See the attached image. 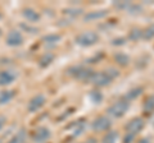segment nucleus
Listing matches in <instances>:
<instances>
[{"label":"nucleus","mask_w":154,"mask_h":143,"mask_svg":"<svg viewBox=\"0 0 154 143\" xmlns=\"http://www.w3.org/2000/svg\"><path fill=\"white\" fill-rule=\"evenodd\" d=\"M143 92V87H136V88H132L130 89V91L126 93V96H123L127 100V101H132V100H135L136 97H139Z\"/></svg>","instance_id":"obj_22"},{"label":"nucleus","mask_w":154,"mask_h":143,"mask_svg":"<svg viewBox=\"0 0 154 143\" xmlns=\"http://www.w3.org/2000/svg\"><path fill=\"white\" fill-rule=\"evenodd\" d=\"M17 79V73L11 69L0 70V87H7Z\"/></svg>","instance_id":"obj_9"},{"label":"nucleus","mask_w":154,"mask_h":143,"mask_svg":"<svg viewBox=\"0 0 154 143\" xmlns=\"http://www.w3.org/2000/svg\"><path fill=\"white\" fill-rule=\"evenodd\" d=\"M125 39H116L112 41V45H125Z\"/></svg>","instance_id":"obj_30"},{"label":"nucleus","mask_w":154,"mask_h":143,"mask_svg":"<svg viewBox=\"0 0 154 143\" xmlns=\"http://www.w3.org/2000/svg\"><path fill=\"white\" fill-rule=\"evenodd\" d=\"M135 141H136V137H134V136H131V134H126V133H125L123 139H122L123 143H134Z\"/></svg>","instance_id":"obj_26"},{"label":"nucleus","mask_w":154,"mask_h":143,"mask_svg":"<svg viewBox=\"0 0 154 143\" xmlns=\"http://www.w3.org/2000/svg\"><path fill=\"white\" fill-rule=\"evenodd\" d=\"M66 73L75 79L88 82L89 78L91 77V74L94 73V70L91 68H88L86 65H72L66 70Z\"/></svg>","instance_id":"obj_1"},{"label":"nucleus","mask_w":154,"mask_h":143,"mask_svg":"<svg viewBox=\"0 0 154 143\" xmlns=\"http://www.w3.org/2000/svg\"><path fill=\"white\" fill-rule=\"evenodd\" d=\"M23 41H25V39H23V35H22V32L19 30H12V31H9L7 33L5 44L8 46L18 47V46L23 45Z\"/></svg>","instance_id":"obj_8"},{"label":"nucleus","mask_w":154,"mask_h":143,"mask_svg":"<svg viewBox=\"0 0 154 143\" xmlns=\"http://www.w3.org/2000/svg\"><path fill=\"white\" fill-rule=\"evenodd\" d=\"M27 138V132L26 129H19L17 133H14L12 138L7 143H25Z\"/></svg>","instance_id":"obj_16"},{"label":"nucleus","mask_w":154,"mask_h":143,"mask_svg":"<svg viewBox=\"0 0 154 143\" xmlns=\"http://www.w3.org/2000/svg\"><path fill=\"white\" fill-rule=\"evenodd\" d=\"M21 27H22V28H25V30H26L28 33H37V28L30 27L28 25H23V23H22V25H21Z\"/></svg>","instance_id":"obj_27"},{"label":"nucleus","mask_w":154,"mask_h":143,"mask_svg":"<svg viewBox=\"0 0 154 143\" xmlns=\"http://www.w3.org/2000/svg\"><path fill=\"white\" fill-rule=\"evenodd\" d=\"M22 16L26 18V21H28L30 23H36L40 21V13H38L36 9H33V8H25L22 10Z\"/></svg>","instance_id":"obj_13"},{"label":"nucleus","mask_w":154,"mask_h":143,"mask_svg":"<svg viewBox=\"0 0 154 143\" xmlns=\"http://www.w3.org/2000/svg\"><path fill=\"white\" fill-rule=\"evenodd\" d=\"M90 100L93 101L94 104H100L103 101V95L100 91H98V89H94V91H91L90 95H89Z\"/></svg>","instance_id":"obj_24"},{"label":"nucleus","mask_w":154,"mask_h":143,"mask_svg":"<svg viewBox=\"0 0 154 143\" xmlns=\"http://www.w3.org/2000/svg\"><path fill=\"white\" fill-rule=\"evenodd\" d=\"M140 39H143V30L141 28H132V30L128 32V40L137 41Z\"/></svg>","instance_id":"obj_23"},{"label":"nucleus","mask_w":154,"mask_h":143,"mask_svg":"<svg viewBox=\"0 0 154 143\" xmlns=\"http://www.w3.org/2000/svg\"><path fill=\"white\" fill-rule=\"evenodd\" d=\"M143 110L145 114H152L154 111V93L145 98L144 105H143Z\"/></svg>","instance_id":"obj_19"},{"label":"nucleus","mask_w":154,"mask_h":143,"mask_svg":"<svg viewBox=\"0 0 154 143\" xmlns=\"http://www.w3.org/2000/svg\"><path fill=\"white\" fill-rule=\"evenodd\" d=\"M2 18H3V14H2V13H0V19H2Z\"/></svg>","instance_id":"obj_31"},{"label":"nucleus","mask_w":154,"mask_h":143,"mask_svg":"<svg viewBox=\"0 0 154 143\" xmlns=\"http://www.w3.org/2000/svg\"><path fill=\"white\" fill-rule=\"evenodd\" d=\"M114 5L118 9L125 10L126 13H130V14H137V13H140L143 9L141 5L131 3V1H118V3H114Z\"/></svg>","instance_id":"obj_10"},{"label":"nucleus","mask_w":154,"mask_h":143,"mask_svg":"<svg viewBox=\"0 0 154 143\" xmlns=\"http://www.w3.org/2000/svg\"><path fill=\"white\" fill-rule=\"evenodd\" d=\"M89 83H91L93 86H95L96 88H102V87H107L110 83L113 82V78L109 75V73L107 70L104 72H94L91 74V77L88 80Z\"/></svg>","instance_id":"obj_4"},{"label":"nucleus","mask_w":154,"mask_h":143,"mask_svg":"<svg viewBox=\"0 0 154 143\" xmlns=\"http://www.w3.org/2000/svg\"><path fill=\"white\" fill-rule=\"evenodd\" d=\"M60 40H62V36L59 33H49V35H46L42 39V42H44V45L46 47H55Z\"/></svg>","instance_id":"obj_14"},{"label":"nucleus","mask_w":154,"mask_h":143,"mask_svg":"<svg viewBox=\"0 0 154 143\" xmlns=\"http://www.w3.org/2000/svg\"><path fill=\"white\" fill-rule=\"evenodd\" d=\"M110 127H112V120L108 115H100L95 118L91 123V129L95 133H107L110 130Z\"/></svg>","instance_id":"obj_6"},{"label":"nucleus","mask_w":154,"mask_h":143,"mask_svg":"<svg viewBox=\"0 0 154 143\" xmlns=\"http://www.w3.org/2000/svg\"><path fill=\"white\" fill-rule=\"evenodd\" d=\"M50 130L46 127H38L32 133V139L36 143H44L50 138Z\"/></svg>","instance_id":"obj_11"},{"label":"nucleus","mask_w":154,"mask_h":143,"mask_svg":"<svg viewBox=\"0 0 154 143\" xmlns=\"http://www.w3.org/2000/svg\"><path fill=\"white\" fill-rule=\"evenodd\" d=\"M144 127H145L144 119L141 116H135L132 119H130V120L126 123V125H125V133L136 137L139 133H141Z\"/></svg>","instance_id":"obj_5"},{"label":"nucleus","mask_w":154,"mask_h":143,"mask_svg":"<svg viewBox=\"0 0 154 143\" xmlns=\"http://www.w3.org/2000/svg\"><path fill=\"white\" fill-rule=\"evenodd\" d=\"M118 133L116 130H108L102 138V143H117Z\"/></svg>","instance_id":"obj_20"},{"label":"nucleus","mask_w":154,"mask_h":143,"mask_svg":"<svg viewBox=\"0 0 154 143\" xmlns=\"http://www.w3.org/2000/svg\"><path fill=\"white\" fill-rule=\"evenodd\" d=\"M100 40L99 35L94 31H84L81 32L80 35L76 36V44L79 46H82V47H90V46H94L95 44H98Z\"/></svg>","instance_id":"obj_3"},{"label":"nucleus","mask_w":154,"mask_h":143,"mask_svg":"<svg viewBox=\"0 0 154 143\" xmlns=\"http://www.w3.org/2000/svg\"><path fill=\"white\" fill-rule=\"evenodd\" d=\"M7 125V118L4 115H0V132L3 130V128Z\"/></svg>","instance_id":"obj_28"},{"label":"nucleus","mask_w":154,"mask_h":143,"mask_svg":"<svg viewBox=\"0 0 154 143\" xmlns=\"http://www.w3.org/2000/svg\"><path fill=\"white\" fill-rule=\"evenodd\" d=\"M136 143H153V142H152L150 138H148V137H143V138H140V139H137V141H136Z\"/></svg>","instance_id":"obj_29"},{"label":"nucleus","mask_w":154,"mask_h":143,"mask_svg":"<svg viewBox=\"0 0 154 143\" xmlns=\"http://www.w3.org/2000/svg\"><path fill=\"white\" fill-rule=\"evenodd\" d=\"M54 54H51V52H45L44 55H41V58L38 59V65L41 66V68H46V66H49L53 60H54Z\"/></svg>","instance_id":"obj_18"},{"label":"nucleus","mask_w":154,"mask_h":143,"mask_svg":"<svg viewBox=\"0 0 154 143\" xmlns=\"http://www.w3.org/2000/svg\"><path fill=\"white\" fill-rule=\"evenodd\" d=\"M46 104V97L42 93H37L35 96L30 98V101L27 104V110L30 112H37L40 109H42Z\"/></svg>","instance_id":"obj_7"},{"label":"nucleus","mask_w":154,"mask_h":143,"mask_svg":"<svg viewBox=\"0 0 154 143\" xmlns=\"http://www.w3.org/2000/svg\"><path fill=\"white\" fill-rule=\"evenodd\" d=\"M154 39V23L149 25L143 30V40L145 41H150Z\"/></svg>","instance_id":"obj_21"},{"label":"nucleus","mask_w":154,"mask_h":143,"mask_svg":"<svg viewBox=\"0 0 154 143\" xmlns=\"http://www.w3.org/2000/svg\"><path fill=\"white\" fill-rule=\"evenodd\" d=\"M64 13L67 14V16H72V17H79V16H81V14L84 13V10H82V9H80V8H75V9L69 8V9H66V10H64Z\"/></svg>","instance_id":"obj_25"},{"label":"nucleus","mask_w":154,"mask_h":143,"mask_svg":"<svg viewBox=\"0 0 154 143\" xmlns=\"http://www.w3.org/2000/svg\"><path fill=\"white\" fill-rule=\"evenodd\" d=\"M128 109H130V101L122 97L110 105L107 109V114L108 116H112V118H122L127 112Z\"/></svg>","instance_id":"obj_2"},{"label":"nucleus","mask_w":154,"mask_h":143,"mask_svg":"<svg viewBox=\"0 0 154 143\" xmlns=\"http://www.w3.org/2000/svg\"><path fill=\"white\" fill-rule=\"evenodd\" d=\"M113 59L116 61V64L119 66H127L130 64V56L126 55L125 52H116L113 55Z\"/></svg>","instance_id":"obj_17"},{"label":"nucleus","mask_w":154,"mask_h":143,"mask_svg":"<svg viewBox=\"0 0 154 143\" xmlns=\"http://www.w3.org/2000/svg\"><path fill=\"white\" fill-rule=\"evenodd\" d=\"M108 10L107 9H102V10H93L89 13L84 14V21L85 22H94V21H100L108 16Z\"/></svg>","instance_id":"obj_12"},{"label":"nucleus","mask_w":154,"mask_h":143,"mask_svg":"<svg viewBox=\"0 0 154 143\" xmlns=\"http://www.w3.org/2000/svg\"><path fill=\"white\" fill-rule=\"evenodd\" d=\"M16 96V92L12 89H3L0 91V105H7Z\"/></svg>","instance_id":"obj_15"}]
</instances>
